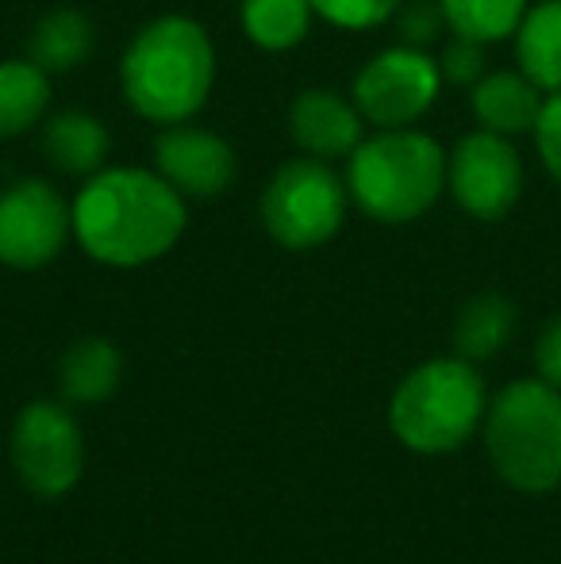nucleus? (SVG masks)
<instances>
[{
  "instance_id": "1",
  "label": "nucleus",
  "mask_w": 561,
  "mask_h": 564,
  "mask_svg": "<svg viewBox=\"0 0 561 564\" xmlns=\"http://www.w3.org/2000/svg\"><path fill=\"white\" fill-rule=\"evenodd\" d=\"M185 230V196L150 170H100L74 200V238L116 269L158 261Z\"/></svg>"
},
{
  "instance_id": "2",
  "label": "nucleus",
  "mask_w": 561,
  "mask_h": 564,
  "mask_svg": "<svg viewBox=\"0 0 561 564\" xmlns=\"http://www.w3.org/2000/svg\"><path fill=\"white\" fill-rule=\"evenodd\" d=\"M128 105L150 123H188L216 85V46L188 15H162L139 28L120 66Z\"/></svg>"
},
{
  "instance_id": "3",
  "label": "nucleus",
  "mask_w": 561,
  "mask_h": 564,
  "mask_svg": "<svg viewBox=\"0 0 561 564\" xmlns=\"http://www.w3.org/2000/svg\"><path fill=\"white\" fill-rule=\"evenodd\" d=\"M446 185V154L423 131L392 127L362 139L350 154V200L377 224H412Z\"/></svg>"
},
{
  "instance_id": "4",
  "label": "nucleus",
  "mask_w": 561,
  "mask_h": 564,
  "mask_svg": "<svg viewBox=\"0 0 561 564\" xmlns=\"http://www.w3.org/2000/svg\"><path fill=\"white\" fill-rule=\"evenodd\" d=\"M485 446L504 484L519 491H554L561 484V388L516 380L485 415Z\"/></svg>"
},
{
  "instance_id": "5",
  "label": "nucleus",
  "mask_w": 561,
  "mask_h": 564,
  "mask_svg": "<svg viewBox=\"0 0 561 564\" xmlns=\"http://www.w3.org/2000/svg\"><path fill=\"white\" fill-rule=\"evenodd\" d=\"M485 419V380L465 357L427 361L389 403L392 434L416 453L457 449Z\"/></svg>"
},
{
  "instance_id": "6",
  "label": "nucleus",
  "mask_w": 561,
  "mask_h": 564,
  "mask_svg": "<svg viewBox=\"0 0 561 564\" xmlns=\"http://www.w3.org/2000/svg\"><path fill=\"white\" fill-rule=\"evenodd\" d=\"M346 196L335 170L320 158H292L262 193V227L284 250H315L331 242L346 219Z\"/></svg>"
},
{
  "instance_id": "7",
  "label": "nucleus",
  "mask_w": 561,
  "mask_h": 564,
  "mask_svg": "<svg viewBox=\"0 0 561 564\" xmlns=\"http://www.w3.org/2000/svg\"><path fill=\"white\" fill-rule=\"evenodd\" d=\"M442 85V69L420 46H389L377 58H369L354 77V105L362 119H369L381 131L416 123L434 105Z\"/></svg>"
},
{
  "instance_id": "8",
  "label": "nucleus",
  "mask_w": 561,
  "mask_h": 564,
  "mask_svg": "<svg viewBox=\"0 0 561 564\" xmlns=\"http://www.w3.org/2000/svg\"><path fill=\"white\" fill-rule=\"evenodd\" d=\"M15 476L35 496H66L85 465V438L77 419L58 403H31L12 426Z\"/></svg>"
},
{
  "instance_id": "9",
  "label": "nucleus",
  "mask_w": 561,
  "mask_h": 564,
  "mask_svg": "<svg viewBox=\"0 0 561 564\" xmlns=\"http://www.w3.org/2000/svg\"><path fill=\"white\" fill-rule=\"evenodd\" d=\"M74 235V208L43 177L15 181L0 196V261L8 269H43Z\"/></svg>"
},
{
  "instance_id": "10",
  "label": "nucleus",
  "mask_w": 561,
  "mask_h": 564,
  "mask_svg": "<svg viewBox=\"0 0 561 564\" xmlns=\"http://www.w3.org/2000/svg\"><path fill=\"white\" fill-rule=\"evenodd\" d=\"M446 185L473 219H504L524 188V162L504 134L473 131L446 158Z\"/></svg>"
},
{
  "instance_id": "11",
  "label": "nucleus",
  "mask_w": 561,
  "mask_h": 564,
  "mask_svg": "<svg viewBox=\"0 0 561 564\" xmlns=\"http://www.w3.org/2000/svg\"><path fill=\"white\" fill-rule=\"evenodd\" d=\"M158 173L177 188L181 196L208 200L231 188L235 181V150L216 131L193 123H173L154 142Z\"/></svg>"
},
{
  "instance_id": "12",
  "label": "nucleus",
  "mask_w": 561,
  "mask_h": 564,
  "mask_svg": "<svg viewBox=\"0 0 561 564\" xmlns=\"http://www.w3.org/2000/svg\"><path fill=\"white\" fill-rule=\"evenodd\" d=\"M289 134L308 158H350L362 142V112L335 89H304L289 108Z\"/></svg>"
},
{
  "instance_id": "13",
  "label": "nucleus",
  "mask_w": 561,
  "mask_h": 564,
  "mask_svg": "<svg viewBox=\"0 0 561 564\" xmlns=\"http://www.w3.org/2000/svg\"><path fill=\"white\" fill-rule=\"evenodd\" d=\"M542 105H547L542 89L524 69L519 74H485L473 85V116L485 131L504 134V139L535 131Z\"/></svg>"
},
{
  "instance_id": "14",
  "label": "nucleus",
  "mask_w": 561,
  "mask_h": 564,
  "mask_svg": "<svg viewBox=\"0 0 561 564\" xmlns=\"http://www.w3.org/2000/svg\"><path fill=\"white\" fill-rule=\"evenodd\" d=\"M108 147H112V139H108L105 123L89 112H58L43 127L46 162L69 177H93L105 170Z\"/></svg>"
},
{
  "instance_id": "15",
  "label": "nucleus",
  "mask_w": 561,
  "mask_h": 564,
  "mask_svg": "<svg viewBox=\"0 0 561 564\" xmlns=\"http://www.w3.org/2000/svg\"><path fill=\"white\" fill-rule=\"evenodd\" d=\"M93 54V23L77 8H51L28 39V58L46 74H69Z\"/></svg>"
},
{
  "instance_id": "16",
  "label": "nucleus",
  "mask_w": 561,
  "mask_h": 564,
  "mask_svg": "<svg viewBox=\"0 0 561 564\" xmlns=\"http://www.w3.org/2000/svg\"><path fill=\"white\" fill-rule=\"evenodd\" d=\"M516 58L542 93H561V0L527 8L516 28Z\"/></svg>"
},
{
  "instance_id": "17",
  "label": "nucleus",
  "mask_w": 561,
  "mask_h": 564,
  "mask_svg": "<svg viewBox=\"0 0 561 564\" xmlns=\"http://www.w3.org/2000/svg\"><path fill=\"white\" fill-rule=\"evenodd\" d=\"M51 105V74L31 58L0 62V139L31 131Z\"/></svg>"
},
{
  "instance_id": "18",
  "label": "nucleus",
  "mask_w": 561,
  "mask_h": 564,
  "mask_svg": "<svg viewBox=\"0 0 561 564\" xmlns=\"http://www.w3.org/2000/svg\"><path fill=\"white\" fill-rule=\"evenodd\" d=\"M123 372V357L112 341L82 338L62 357V392L74 403H100L116 392Z\"/></svg>"
},
{
  "instance_id": "19",
  "label": "nucleus",
  "mask_w": 561,
  "mask_h": 564,
  "mask_svg": "<svg viewBox=\"0 0 561 564\" xmlns=\"http://www.w3.org/2000/svg\"><path fill=\"white\" fill-rule=\"evenodd\" d=\"M511 330H516V307L511 300L496 296V292H481L462 307L454 323V346L457 357L465 361H488L508 346Z\"/></svg>"
},
{
  "instance_id": "20",
  "label": "nucleus",
  "mask_w": 561,
  "mask_h": 564,
  "mask_svg": "<svg viewBox=\"0 0 561 564\" xmlns=\"http://www.w3.org/2000/svg\"><path fill=\"white\" fill-rule=\"evenodd\" d=\"M312 0H242V31L262 51H292L312 28Z\"/></svg>"
},
{
  "instance_id": "21",
  "label": "nucleus",
  "mask_w": 561,
  "mask_h": 564,
  "mask_svg": "<svg viewBox=\"0 0 561 564\" xmlns=\"http://www.w3.org/2000/svg\"><path fill=\"white\" fill-rule=\"evenodd\" d=\"M439 4L454 35L477 39L485 46L516 35L527 15V0H439Z\"/></svg>"
},
{
  "instance_id": "22",
  "label": "nucleus",
  "mask_w": 561,
  "mask_h": 564,
  "mask_svg": "<svg viewBox=\"0 0 561 564\" xmlns=\"http://www.w3.org/2000/svg\"><path fill=\"white\" fill-rule=\"evenodd\" d=\"M404 0H312L315 15H323L327 23L335 28H350V31H362V28H377V23L392 20L400 12Z\"/></svg>"
},
{
  "instance_id": "23",
  "label": "nucleus",
  "mask_w": 561,
  "mask_h": 564,
  "mask_svg": "<svg viewBox=\"0 0 561 564\" xmlns=\"http://www.w3.org/2000/svg\"><path fill=\"white\" fill-rule=\"evenodd\" d=\"M397 28L404 35L408 46H431L439 39V31L446 28V15H442L439 0H408L397 12Z\"/></svg>"
},
{
  "instance_id": "24",
  "label": "nucleus",
  "mask_w": 561,
  "mask_h": 564,
  "mask_svg": "<svg viewBox=\"0 0 561 564\" xmlns=\"http://www.w3.org/2000/svg\"><path fill=\"white\" fill-rule=\"evenodd\" d=\"M439 69H442V77L454 85H477L481 77H485V43L454 35V43L442 51Z\"/></svg>"
},
{
  "instance_id": "25",
  "label": "nucleus",
  "mask_w": 561,
  "mask_h": 564,
  "mask_svg": "<svg viewBox=\"0 0 561 564\" xmlns=\"http://www.w3.org/2000/svg\"><path fill=\"white\" fill-rule=\"evenodd\" d=\"M535 142H539L542 165L561 185V93L547 97V105H542V116L535 123Z\"/></svg>"
},
{
  "instance_id": "26",
  "label": "nucleus",
  "mask_w": 561,
  "mask_h": 564,
  "mask_svg": "<svg viewBox=\"0 0 561 564\" xmlns=\"http://www.w3.org/2000/svg\"><path fill=\"white\" fill-rule=\"evenodd\" d=\"M535 365H539V377L547 384L561 388V315L547 323V330L535 341Z\"/></svg>"
}]
</instances>
